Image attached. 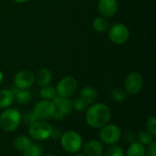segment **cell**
I'll return each mask as SVG.
<instances>
[{
  "mask_svg": "<svg viewBox=\"0 0 156 156\" xmlns=\"http://www.w3.org/2000/svg\"><path fill=\"white\" fill-rule=\"evenodd\" d=\"M87 124L93 129H101L109 123L112 118L111 109L104 103L91 104L86 112Z\"/></svg>",
  "mask_w": 156,
  "mask_h": 156,
  "instance_id": "1",
  "label": "cell"
},
{
  "mask_svg": "<svg viewBox=\"0 0 156 156\" xmlns=\"http://www.w3.org/2000/svg\"><path fill=\"white\" fill-rule=\"evenodd\" d=\"M22 115L20 112L14 108H6L0 115V127L7 133L16 131L20 125Z\"/></svg>",
  "mask_w": 156,
  "mask_h": 156,
  "instance_id": "2",
  "label": "cell"
},
{
  "mask_svg": "<svg viewBox=\"0 0 156 156\" xmlns=\"http://www.w3.org/2000/svg\"><path fill=\"white\" fill-rule=\"evenodd\" d=\"M60 144L66 152L75 154L82 148L83 140L79 133L75 131H67L62 133L60 137Z\"/></svg>",
  "mask_w": 156,
  "mask_h": 156,
  "instance_id": "3",
  "label": "cell"
},
{
  "mask_svg": "<svg viewBox=\"0 0 156 156\" xmlns=\"http://www.w3.org/2000/svg\"><path fill=\"white\" fill-rule=\"evenodd\" d=\"M53 127L50 123L45 121H37L31 124L28 129L30 137L36 141H45L51 137Z\"/></svg>",
  "mask_w": 156,
  "mask_h": 156,
  "instance_id": "4",
  "label": "cell"
},
{
  "mask_svg": "<svg viewBox=\"0 0 156 156\" xmlns=\"http://www.w3.org/2000/svg\"><path fill=\"white\" fill-rule=\"evenodd\" d=\"M122 138V131L116 124H106L101 128L100 139L103 144L113 145L116 144Z\"/></svg>",
  "mask_w": 156,
  "mask_h": 156,
  "instance_id": "5",
  "label": "cell"
},
{
  "mask_svg": "<svg viewBox=\"0 0 156 156\" xmlns=\"http://www.w3.org/2000/svg\"><path fill=\"white\" fill-rule=\"evenodd\" d=\"M77 88L78 82L76 79L71 76H68L60 80L55 89L57 96L63 98H70L76 92Z\"/></svg>",
  "mask_w": 156,
  "mask_h": 156,
  "instance_id": "6",
  "label": "cell"
},
{
  "mask_svg": "<svg viewBox=\"0 0 156 156\" xmlns=\"http://www.w3.org/2000/svg\"><path fill=\"white\" fill-rule=\"evenodd\" d=\"M55 112L56 108L53 101L47 100L38 101L33 109V113L39 121H47L52 119Z\"/></svg>",
  "mask_w": 156,
  "mask_h": 156,
  "instance_id": "7",
  "label": "cell"
},
{
  "mask_svg": "<svg viewBox=\"0 0 156 156\" xmlns=\"http://www.w3.org/2000/svg\"><path fill=\"white\" fill-rule=\"evenodd\" d=\"M130 37L129 28L124 24H115L109 30L110 40L116 45H122L128 41Z\"/></svg>",
  "mask_w": 156,
  "mask_h": 156,
  "instance_id": "8",
  "label": "cell"
},
{
  "mask_svg": "<svg viewBox=\"0 0 156 156\" xmlns=\"http://www.w3.org/2000/svg\"><path fill=\"white\" fill-rule=\"evenodd\" d=\"M144 86V78L139 72H132L124 80V90L128 94H138Z\"/></svg>",
  "mask_w": 156,
  "mask_h": 156,
  "instance_id": "9",
  "label": "cell"
},
{
  "mask_svg": "<svg viewBox=\"0 0 156 156\" xmlns=\"http://www.w3.org/2000/svg\"><path fill=\"white\" fill-rule=\"evenodd\" d=\"M35 82V75L27 69L18 71L14 78V84L19 90H27Z\"/></svg>",
  "mask_w": 156,
  "mask_h": 156,
  "instance_id": "10",
  "label": "cell"
},
{
  "mask_svg": "<svg viewBox=\"0 0 156 156\" xmlns=\"http://www.w3.org/2000/svg\"><path fill=\"white\" fill-rule=\"evenodd\" d=\"M98 9L101 15L104 17L113 16L118 11L117 0H100L98 4Z\"/></svg>",
  "mask_w": 156,
  "mask_h": 156,
  "instance_id": "11",
  "label": "cell"
},
{
  "mask_svg": "<svg viewBox=\"0 0 156 156\" xmlns=\"http://www.w3.org/2000/svg\"><path fill=\"white\" fill-rule=\"evenodd\" d=\"M84 154L87 156H100L102 155L104 151L103 144L98 140L88 141L83 146Z\"/></svg>",
  "mask_w": 156,
  "mask_h": 156,
  "instance_id": "12",
  "label": "cell"
},
{
  "mask_svg": "<svg viewBox=\"0 0 156 156\" xmlns=\"http://www.w3.org/2000/svg\"><path fill=\"white\" fill-rule=\"evenodd\" d=\"M52 101L55 105L56 110L63 113L65 116L69 114L73 111L72 101L69 98H63V97L56 96L52 100Z\"/></svg>",
  "mask_w": 156,
  "mask_h": 156,
  "instance_id": "13",
  "label": "cell"
},
{
  "mask_svg": "<svg viewBox=\"0 0 156 156\" xmlns=\"http://www.w3.org/2000/svg\"><path fill=\"white\" fill-rule=\"evenodd\" d=\"M80 98L87 104V105H91L96 102L98 99V93L96 90L92 87L87 86L81 89L80 92Z\"/></svg>",
  "mask_w": 156,
  "mask_h": 156,
  "instance_id": "14",
  "label": "cell"
},
{
  "mask_svg": "<svg viewBox=\"0 0 156 156\" xmlns=\"http://www.w3.org/2000/svg\"><path fill=\"white\" fill-rule=\"evenodd\" d=\"M52 80V74L49 69L46 68L39 69L35 75V81L40 87H45L49 85Z\"/></svg>",
  "mask_w": 156,
  "mask_h": 156,
  "instance_id": "15",
  "label": "cell"
},
{
  "mask_svg": "<svg viewBox=\"0 0 156 156\" xmlns=\"http://www.w3.org/2000/svg\"><path fill=\"white\" fill-rule=\"evenodd\" d=\"M32 144L31 139L26 135H19L17 137H16L13 141V146L15 149L20 151V152H24L25 150H27L30 145Z\"/></svg>",
  "mask_w": 156,
  "mask_h": 156,
  "instance_id": "16",
  "label": "cell"
},
{
  "mask_svg": "<svg viewBox=\"0 0 156 156\" xmlns=\"http://www.w3.org/2000/svg\"><path fill=\"white\" fill-rule=\"evenodd\" d=\"M14 95L10 90H0V109L8 108L14 101Z\"/></svg>",
  "mask_w": 156,
  "mask_h": 156,
  "instance_id": "17",
  "label": "cell"
},
{
  "mask_svg": "<svg viewBox=\"0 0 156 156\" xmlns=\"http://www.w3.org/2000/svg\"><path fill=\"white\" fill-rule=\"evenodd\" d=\"M145 147L138 141L131 144L127 149V156H145Z\"/></svg>",
  "mask_w": 156,
  "mask_h": 156,
  "instance_id": "18",
  "label": "cell"
},
{
  "mask_svg": "<svg viewBox=\"0 0 156 156\" xmlns=\"http://www.w3.org/2000/svg\"><path fill=\"white\" fill-rule=\"evenodd\" d=\"M109 21L106 17L104 16H99V17H96L94 20H93V23H92V27H93V29L96 31V32H99V33H102V32H105L107 29H109Z\"/></svg>",
  "mask_w": 156,
  "mask_h": 156,
  "instance_id": "19",
  "label": "cell"
},
{
  "mask_svg": "<svg viewBox=\"0 0 156 156\" xmlns=\"http://www.w3.org/2000/svg\"><path fill=\"white\" fill-rule=\"evenodd\" d=\"M14 99L20 104H27L31 101L32 95L27 90H19L14 96Z\"/></svg>",
  "mask_w": 156,
  "mask_h": 156,
  "instance_id": "20",
  "label": "cell"
},
{
  "mask_svg": "<svg viewBox=\"0 0 156 156\" xmlns=\"http://www.w3.org/2000/svg\"><path fill=\"white\" fill-rule=\"evenodd\" d=\"M39 95L43 100H47V101H52L56 96H57V92H56V89L48 85L45 87H42V89L39 91Z\"/></svg>",
  "mask_w": 156,
  "mask_h": 156,
  "instance_id": "21",
  "label": "cell"
},
{
  "mask_svg": "<svg viewBox=\"0 0 156 156\" xmlns=\"http://www.w3.org/2000/svg\"><path fill=\"white\" fill-rule=\"evenodd\" d=\"M111 97L116 102H122L127 99L128 93L126 92V90L124 89L116 88V89L112 90V91L111 92Z\"/></svg>",
  "mask_w": 156,
  "mask_h": 156,
  "instance_id": "22",
  "label": "cell"
},
{
  "mask_svg": "<svg viewBox=\"0 0 156 156\" xmlns=\"http://www.w3.org/2000/svg\"><path fill=\"white\" fill-rule=\"evenodd\" d=\"M43 155V148L39 144H32L27 150L23 152L22 156H42Z\"/></svg>",
  "mask_w": 156,
  "mask_h": 156,
  "instance_id": "23",
  "label": "cell"
},
{
  "mask_svg": "<svg viewBox=\"0 0 156 156\" xmlns=\"http://www.w3.org/2000/svg\"><path fill=\"white\" fill-rule=\"evenodd\" d=\"M137 139H138V142L141 143L144 146H146L149 144H151L153 141H154V137L150 133H148L147 131L140 132L137 134Z\"/></svg>",
  "mask_w": 156,
  "mask_h": 156,
  "instance_id": "24",
  "label": "cell"
},
{
  "mask_svg": "<svg viewBox=\"0 0 156 156\" xmlns=\"http://www.w3.org/2000/svg\"><path fill=\"white\" fill-rule=\"evenodd\" d=\"M146 128L147 132L150 133L154 137L156 136V117L155 116H150L146 121Z\"/></svg>",
  "mask_w": 156,
  "mask_h": 156,
  "instance_id": "25",
  "label": "cell"
},
{
  "mask_svg": "<svg viewBox=\"0 0 156 156\" xmlns=\"http://www.w3.org/2000/svg\"><path fill=\"white\" fill-rule=\"evenodd\" d=\"M105 156H124V152L122 147L113 144L108 148Z\"/></svg>",
  "mask_w": 156,
  "mask_h": 156,
  "instance_id": "26",
  "label": "cell"
},
{
  "mask_svg": "<svg viewBox=\"0 0 156 156\" xmlns=\"http://www.w3.org/2000/svg\"><path fill=\"white\" fill-rule=\"evenodd\" d=\"M37 121H38V119L36 117V115L33 113V112H28L25 113L22 116V121L21 122H24V123H26L27 125L30 126L31 124L35 123Z\"/></svg>",
  "mask_w": 156,
  "mask_h": 156,
  "instance_id": "27",
  "label": "cell"
},
{
  "mask_svg": "<svg viewBox=\"0 0 156 156\" xmlns=\"http://www.w3.org/2000/svg\"><path fill=\"white\" fill-rule=\"evenodd\" d=\"M72 104H73V110H75V111H77L79 112H81L85 111L87 109V106H88L80 97L73 100Z\"/></svg>",
  "mask_w": 156,
  "mask_h": 156,
  "instance_id": "28",
  "label": "cell"
},
{
  "mask_svg": "<svg viewBox=\"0 0 156 156\" xmlns=\"http://www.w3.org/2000/svg\"><path fill=\"white\" fill-rule=\"evenodd\" d=\"M145 156H156V142L153 141L151 144L146 145Z\"/></svg>",
  "mask_w": 156,
  "mask_h": 156,
  "instance_id": "29",
  "label": "cell"
},
{
  "mask_svg": "<svg viewBox=\"0 0 156 156\" xmlns=\"http://www.w3.org/2000/svg\"><path fill=\"white\" fill-rule=\"evenodd\" d=\"M136 138H137V135H136L134 133H132V132L126 133L124 134V141H125L127 144H133V142H135V141H136Z\"/></svg>",
  "mask_w": 156,
  "mask_h": 156,
  "instance_id": "30",
  "label": "cell"
},
{
  "mask_svg": "<svg viewBox=\"0 0 156 156\" xmlns=\"http://www.w3.org/2000/svg\"><path fill=\"white\" fill-rule=\"evenodd\" d=\"M61 135H62V133H61V131L58 128H53V131H52L50 138L57 140V139H60Z\"/></svg>",
  "mask_w": 156,
  "mask_h": 156,
  "instance_id": "31",
  "label": "cell"
},
{
  "mask_svg": "<svg viewBox=\"0 0 156 156\" xmlns=\"http://www.w3.org/2000/svg\"><path fill=\"white\" fill-rule=\"evenodd\" d=\"M64 118H65V115H64L63 113H61L60 112H58V111L56 110V112H55V113H54L52 119H55L57 122H61V121H63Z\"/></svg>",
  "mask_w": 156,
  "mask_h": 156,
  "instance_id": "32",
  "label": "cell"
},
{
  "mask_svg": "<svg viewBox=\"0 0 156 156\" xmlns=\"http://www.w3.org/2000/svg\"><path fill=\"white\" fill-rule=\"evenodd\" d=\"M3 80H4V74H3V72L0 70V84L3 82Z\"/></svg>",
  "mask_w": 156,
  "mask_h": 156,
  "instance_id": "33",
  "label": "cell"
},
{
  "mask_svg": "<svg viewBox=\"0 0 156 156\" xmlns=\"http://www.w3.org/2000/svg\"><path fill=\"white\" fill-rule=\"evenodd\" d=\"M15 2H17V3H19V4H23V3H27V2H28L29 0H14Z\"/></svg>",
  "mask_w": 156,
  "mask_h": 156,
  "instance_id": "34",
  "label": "cell"
},
{
  "mask_svg": "<svg viewBox=\"0 0 156 156\" xmlns=\"http://www.w3.org/2000/svg\"><path fill=\"white\" fill-rule=\"evenodd\" d=\"M42 156H55L53 154H50V153H48V154H45V155H42Z\"/></svg>",
  "mask_w": 156,
  "mask_h": 156,
  "instance_id": "35",
  "label": "cell"
},
{
  "mask_svg": "<svg viewBox=\"0 0 156 156\" xmlns=\"http://www.w3.org/2000/svg\"><path fill=\"white\" fill-rule=\"evenodd\" d=\"M76 156H87L86 154H78Z\"/></svg>",
  "mask_w": 156,
  "mask_h": 156,
  "instance_id": "36",
  "label": "cell"
},
{
  "mask_svg": "<svg viewBox=\"0 0 156 156\" xmlns=\"http://www.w3.org/2000/svg\"><path fill=\"white\" fill-rule=\"evenodd\" d=\"M100 156H103V155H100Z\"/></svg>",
  "mask_w": 156,
  "mask_h": 156,
  "instance_id": "37",
  "label": "cell"
}]
</instances>
